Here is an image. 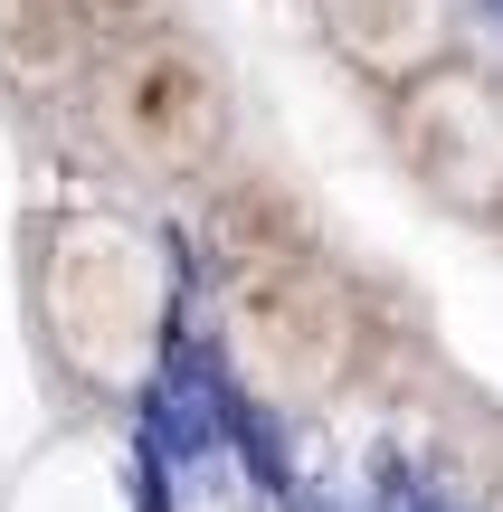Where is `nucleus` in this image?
<instances>
[{"label": "nucleus", "mask_w": 503, "mask_h": 512, "mask_svg": "<svg viewBox=\"0 0 503 512\" xmlns=\"http://www.w3.org/2000/svg\"><path fill=\"white\" fill-rule=\"evenodd\" d=\"M162 304H171V266L143 219H124V209L48 219V238H38V323H48V351L67 361V380L133 389L162 351Z\"/></svg>", "instance_id": "nucleus-1"}, {"label": "nucleus", "mask_w": 503, "mask_h": 512, "mask_svg": "<svg viewBox=\"0 0 503 512\" xmlns=\"http://www.w3.org/2000/svg\"><path fill=\"white\" fill-rule=\"evenodd\" d=\"M219 351L266 408H333L361 370V304L314 247L219 275Z\"/></svg>", "instance_id": "nucleus-2"}, {"label": "nucleus", "mask_w": 503, "mask_h": 512, "mask_svg": "<svg viewBox=\"0 0 503 512\" xmlns=\"http://www.w3.org/2000/svg\"><path fill=\"white\" fill-rule=\"evenodd\" d=\"M86 95H95L105 143L124 152L143 181H171V190L209 181L219 152H228V124H238L219 57H209L181 19H162V29H143V38H114V48L95 57Z\"/></svg>", "instance_id": "nucleus-3"}, {"label": "nucleus", "mask_w": 503, "mask_h": 512, "mask_svg": "<svg viewBox=\"0 0 503 512\" xmlns=\"http://www.w3.org/2000/svg\"><path fill=\"white\" fill-rule=\"evenodd\" d=\"M390 143L409 181L456 219H503V76L475 57L409 76L390 95Z\"/></svg>", "instance_id": "nucleus-4"}, {"label": "nucleus", "mask_w": 503, "mask_h": 512, "mask_svg": "<svg viewBox=\"0 0 503 512\" xmlns=\"http://www.w3.org/2000/svg\"><path fill=\"white\" fill-rule=\"evenodd\" d=\"M323 38L342 48V67L399 95L409 76L456 57V0H323Z\"/></svg>", "instance_id": "nucleus-5"}, {"label": "nucleus", "mask_w": 503, "mask_h": 512, "mask_svg": "<svg viewBox=\"0 0 503 512\" xmlns=\"http://www.w3.org/2000/svg\"><path fill=\"white\" fill-rule=\"evenodd\" d=\"M95 19L86 0H0V76L19 95H57L76 76H95Z\"/></svg>", "instance_id": "nucleus-6"}, {"label": "nucleus", "mask_w": 503, "mask_h": 512, "mask_svg": "<svg viewBox=\"0 0 503 512\" xmlns=\"http://www.w3.org/2000/svg\"><path fill=\"white\" fill-rule=\"evenodd\" d=\"M86 19H95V48H114V38L162 29V19H171V0H86Z\"/></svg>", "instance_id": "nucleus-7"}, {"label": "nucleus", "mask_w": 503, "mask_h": 512, "mask_svg": "<svg viewBox=\"0 0 503 512\" xmlns=\"http://www.w3.org/2000/svg\"><path fill=\"white\" fill-rule=\"evenodd\" d=\"M494 512H503V484H494Z\"/></svg>", "instance_id": "nucleus-8"}]
</instances>
